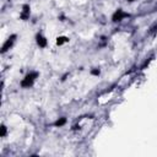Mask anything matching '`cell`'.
I'll list each match as a JSON object with an SVG mask.
<instances>
[{
  "label": "cell",
  "instance_id": "277c9868",
  "mask_svg": "<svg viewBox=\"0 0 157 157\" xmlns=\"http://www.w3.org/2000/svg\"><path fill=\"white\" fill-rule=\"evenodd\" d=\"M36 39H37V44L41 47V48H44V47L47 45V43H48V42H47V38H45V37H43V36H42L41 33H38V34H37V37H36Z\"/></svg>",
  "mask_w": 157,
  "mask_h": 157
},
{
  "label": "cell",
  "instance_id": "3957f363",
  "mask_svg": "<svg viewBox=\"0 0 157 157\" xmlns=\"http://www.w3.org/2000/svg\"><path fill=\"white\" fill-rule=\"evenodd\" d=\"M15 38H16V36H11L6 42L4 43V45H3V49H1V53H5L8 49H10V47L12 45V43H14V41H15Z\"/></svg>",
  "mask_w": 157,
  "mask_h": 157
},
{
  "label": "cell",
  "instance_id": "6da1fadb",
  "mask_svg": "<svg viewBox=\"0 0 157 157\" xmlns=\"http://www.w3.org/2000/svg\"><path fill=\"white\" fill-rule=\"evenodd\" d=\"M38 76L37 72H30L28 75H26L25 78L22 81H21V86H22L23 88H30L31 86L33 85V82L36 80V77Z\"/></svg>",
  "mask_w": 157,
  "mask_h": 157
},
{
  "label": "cell",
  "instance_id": "5b68a950",
  "mask_svg": "<svg viewBox=\"0 0 157 157\" xmlns=\"http://www.w3.org/2000/svg\"><path fill=\"white\" fill-rule=\"evenodd\" d=\"M22 12H21V19L22 20H27L30 17V6L28 5H23L22 8Z\"/></svg>",
  "mask_w": 157,
  "mask_h": 157
},
{
  "label": "cell",
  "instance_id": "30bf717a",
  "mask_svg": "<svg viewBox=\"0 0 157 157\" xmlns=\"http://www.w3.org/2000/svg\"><path fill=\"white\" fill-rule=\"evenodd\" d=\"M129 1H134V0H129Z\"/></svg>",
  "mask_w": 157,
  "mask_h": 157
},
{
  "label": "cell",
  "instance_id": "8992f818",
  "mask_svg": "<svg viewBox=\"0 0 157 157\" xmlns=\"http://www.w3.org/2000/svg\"><path fill=\"white\" fill-rule=\"evenodd\" d=\"M65 123H66V119L65 118H60V119H58L55 122V127H63Z\"/></svg>",
  "mask_w": 157,
  "mask_h": 157
},
{
  "label": "cell",
  "instance_id": "9c48e42d",
  "mask_svg": "<svg viewBox=\"0 0 157 157\" xmlns=\"http://www.w3.org/2000/svg\"><path fill=\"white\" fill-rule=\"evenodd\" d=\"M91 74H92V75H99V69L92 70V71H91Z\"/></svg>",
  "mask_w": 157,
  "mask_h": 157
},
{
  "label": "cell",
  "instance_id": "ba28073f",
  "mask_svg": "<svg viewBox=\"0 0 157 157\" xmlns=\"http://www.w3.org/2000/svg\"><path fill=\"white\" fill-rule=\"evenodd\" d=\"M1 130H3V132H1V135H3V136H5V134H6V127H5V125H3V127H1Z\"/></svg>",
  "mask_w": 157,
  "mask_h": 157
},
{
  "label": "cell",
  "instance_id": "7a4b0ae2",
  "mask_svg": "<svg viewBox=\"0 0 157 157\" xmlns=\"http://www.w3.org/2000/svg\"><path fill=\"white\" fill-rule=\"evenodd\" d=\"M127 16H128V14L124 12L123 10H117V11L114 12L112 20L114 21V22H119V21H122L124 17H127Z\"/></svg>",
  "mask_w": 157,
  "mask_h": 157
},
{
  "label": "cell",
  "instance_id": "52a82bcc",
  "mask_svg": "<svg viewBox=\"0 0 157 157\" xmlns=\"http://www.w3.org/2000/svg\"><path fill=\"white\" fill-rule=\"evenodd\" d=\"M65 42H67V38H66V37H58V39H56V44L61 45V44H64Z\"/></svg>",
  "mask_w": 157,
  "mask_h": 157
}]
</instances>
